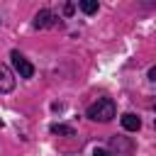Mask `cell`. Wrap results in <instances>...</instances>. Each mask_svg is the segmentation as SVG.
Segmentation results:
<instances>
[{"label":"cell","mask_w":156,"mask_h":156,"mask_svg":"<svg viewBox=\"0 0 156 156\" xmlns=\"http://www.w3.org/2000/svg\"><path fill=\"white\" fill-rule=\"evenodd\" d=\"M122 127H124L127 132H139V127H141V119H139L136 115L127 112V115H122Z\"/></svg>","instance_id":"5"},{"label":"cell","mask_w":156,"mask_h":156,"mask_svg":"<svg viewBox=\"0 0 156 156\" xmlns=\"http://www.w3.org/2000/svg\"><path fill=\"white\" fill-rule=\"evenodd\" d=\"M10 58H12V68L20 73V78H32V76H34V66H32L20 51H12Z\"/></svg>","instance_id":"2"},{"label":"cell","mask_w":156,"mask_h":156,"mask_svg":"<svg viewBox=\"0 0 156 156\" xmlns=\"http://www.w3.org/2000/svg\"><path fill=\"white\" fill-rule=\"evenodd\" d=\"M10 90H15V76L5 63H0V93H10Z\"/></svg>","instance_id":"4"},{"label":"cell","mask_w":156,"mask_h":156,"mask_svg":"<svg viewBox=\"0 0 156 156\" xmlns=\"http://www.w3.org/2000/svg\"><path fill=\"white\" fill-rule=\"evenodd\" d=\"M93 156H110V151H105V149H95Z\"/></svg>","instance_id":"9"},{"label":"cell","mask_w":156,"mask_h":156,"mask_svg":"<svg viewBox=\"0 0 156 156\" xmlns=\"http://www.w3.org/2000/svg\"><path fill=\"white\" fill-rule=\"evenodd\" d=\"M149 80H156V68H149Z\"/></svg>","instance_id":"10"},{"label":"cell","mask_w":156,"mask_h":156,"mask_svg":"<svg viewBox=\"0 0 156 156\" xmlns=\"http://www.w3.org/2000/svg\"><path fill=\"white\" fill-rule=\"evenodd\" d=\"M56 24H58V17L51 10H39L37 17H34V27L37 29H46V27H56Z\"/></svg>","instance_id":"3"},{"label":"cell","mask_w":156,"mask_h":156,"mask_svg":"<svg viewBox=\"0 0 156 156\" xmlns=\"http://www.w3.org/2000/svg\"><path fill=\"white\" fill-rule=\"evenodd\" d=\"M85 115L93 122H110L115 117V102L110 98H98V102H93Z\"/></svg>","instance_id":"1"},{"label":"cell","mask_w":156,"mask_h":156,"mask_svg":"<svg viewBox=\"0 0 156 156\" xmlns=\"http://www.w3.org/2000/svg\"><path fill=\"white\" fill-rule=\"evenodd\" d=\"M51 134H66V136H73V127H66V124H51Z\"/></svg>","instance_id":"7"},{"label":"cell","mask_w":156,"mask_h":156,"mask_svg":"<svg viewBox=\"0 0 156 156\" xmlns=\"http://www.w3.org/2000/svg\"><path fill=\"white\" fill-rule=\"evenodd\" d=\"M80 10L85 15H93V12H98V2L95 0H80Z\"/></svg>","instance_id":"8"},{"label":"cell","mask_w":156,"mask_h":156,"mask_svg":"<svg viewBox=\"0 0 156 156\" xmlns=\"http://www.w3.org/2000/svg\"><path fill=\"white\" fill-rule=\"evenodd\" d=\"M110 146H112V149H115L117 154H124V156H127V154L132 151V144H129V141H122L119 136H115V139L110 141Z\"/></svg>","instance_id":"6"}]
</instances>
